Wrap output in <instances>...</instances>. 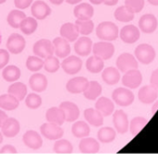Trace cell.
I'll list each match as a JSON object with an SVG mask.
<instances>
[{
	"label": "cell",
	"instance_id": "6da1fadb",
	"mask_svg": "<svg viewBox=\"0 0 158 154\" xmlns=\"http://www.w3.org/2000/svg\"><path fill=\"white\" fill-rule=\"evenodd\" d=\"M96 35L99 39L106 42L115 41L119 35L118 26L111 21L101 22L96 28Z\"/></svg>",
	"mask_w": 158,
	"mask_h": 154
},
{
	"label": "cell",
	"instance_id": "7a4b0ae2",
	"mask_svg": "<svg viewBox=\"0 0 158 154\" xmlns=\"http://www.w3.org/2000/svg\"><path fill=\"white\" fill-rule=\"evenodd\" d=\"M156 50L155 48L148 43H142L135 48L134 56L137 61L144 65L151 64L156 58Z\"/></svg>",
	"mask_w": 158,
	"mask_h": 154
},
{
	"label": "cell",
	"instance_id": "3957f363",
	"mask_svg": "<svg viewBox=\"0 0 158 154\" xmlns=\"http://www.w3.org/2000/svg\"><path fill=\"white\" fill-rule=\"evenodd\" d=\"M112 99L118 105L126 107L133 103L134 94L131 90L120 87L114 90V91L112 92Z\"/></svg>",
	"mask_w": 158,
	"mask_h": 154
},
{
	"label": "cell",
	"instance_id": "277c9868",
	"mask_svg": "<svg viewBox=\"0 0 158 154\" xmlns=\"http://www.w3.org/2000/svg\"><path fill=\"white\" fill-rule=\"evenodd\" d=\"M93 53L103 60H107L113 56L115 53V46L110 42H98L93 45Z\"/></svg>",
	"mask_w": 158,
	"mask_h": 154
},
{
	"label": "cell",
	"instance_id": "5b68a950",
	"mask_svg": "<svg viewBox=\"0 0 158 154\" xmlns=\"http://www.w3.org/2000/svg\"><path fill=\"white\" fill-rule=\"evenodd\" d=\"M117 67L119 71L125 73L131 69H137L138 61L133 55L130 53H123L117 59Z\"/></svg>",
	"mask_w": 158,
	"mask_h": 154
},
{
	"label": "cell",
	"instance_id": "8992f818",
	"mask_svg": "<svg viewBox=\"0 0 158 154\" xmlns=\"http://www.w3.org/2000/svg\"><path fill=\"white\" fill-rule=\"evenodd\" d=\"M33 53L36 56L40 58H46L54 55L55 53L54 44L50 40L41 39L34 43Z\"/></svg>",
	"mask_w": 158,
	"mask_h": 154
},
{
	"label": "cell",
	"instance_id": "52a82bcc",
	"mask_svg": "<svg viewBox=\"0 0 158 154\" xmlns=\"http://www.w3.org/2000/svg\"><path fill=\"white\" fill-rule=\"evenodd\" d=\"M113 124L118 133L126 134L129 131L130 128L128 115L123 110H117L113 114Z\"/></svg>",
	"mask_w": 158,
	"mask_h": 154
},
{
	"label": "cell",
	"instance_id": "ba28073f",
	"mask_svg": "<svg viewBox=\"0 0 158 154\" xmlns=\"http://www.w3.org/2000/svg\"><path fill=\"white\" fill-rule=\"evenodd\" d=\"M143 82V75L141 71L137 69H131L122 77V84L128 89H137Z\"/></svg>",
	"mask_w": 158,
	"mask_h": 154
},
{
	"label": "cell",
	"instance_id": "9c48e42d",
	"mask_svg": "<svg viewBox=\"0 0 158 154\" xmlns=\"http://www.w3.org/2000/svg\"><path fill=\"white\" fill-rule=\"evenodd\" d=\"M41 134L47 140H57L63 137L64 130L60 128V126L52 124V123H45L41 126Z\"/></svg>",
	"mask_w": 158,
	"mask_h": 154
},
{
	"label": "cell",
	"instance_id": "30bf717a",
	"mask_svg": "<svg viewBox=\"0 0 158 154\" xmlns=\"http://www.w3.org/2000/svg\"><path fill=\"white\" fill-rule=\"evenodd\" d=\"M140 30L132 24L124 26L119 31V37L125 43H134L140 39Z\"/></svg>",
	"mask_w": 158,
	"mask_h": 154
},
{
	"label": "cell",
	"instance_id": "8fae6325",
	"mask_svg": "<svg viewBox=\"0 0 158 154\" xmlns=\"http://www.w3.org/2000/svg\"><path fill=\"white\" fill-rule=\"evenodd\" d=\"M25 45H26V42L24 38L19 33L11 34L6 42V47L8 52L14 55H18L21 53L24 50Z\"/></svg>",
	"mask_w": 158,
	"mask_h": 154
},
{
	"label": "cell",
	"instance_id": "7c38bea8",
	"mask_svg": "<svg viewBox=\"0 0 158 154\" xmlns=\"http://www.w3.org/2000/svg\"><path fill=\"white\" fill-rule=\"evenodd\" d=\"M61 67L63 70L69 75H75L81 71L82 67V61L80 57L71 55L63 60Z\"/></svg>",
	"mask_w": 158,
	"mask_h": 154
},
{
	"label": "cell",
	"instance_id": "4fadbf2b",
	"mask_svg": "<svg viewBox=\"0 0 158 154\" xmlns=\"http://www.w3.org/2000/svg\"><path fill=\"white\" fill-rule=\"evenodd\" d=\"M158 20L153 14H145L139 20V28L144 33H153L156 30Z\"/></svg>",
	"mask_w": 158,
	"mask_h": 154
},
{
	"label": "cell",
	"instance_id": "5bb4252c",
	"mask_svg": "<svg viewBox=\"0 0 158 154\" xmlns=\"http://www.w3.org/2000/svg\"><path fill=\"white\" fill-rule=\"evenodd\" d=\"M158 97V91L151 84L141 88L138 93V98L141 103L144 104H151L156 101Z\"/></svg>",
	"mask_w": 158,
	"mask_h": 154
},
{
	"label": "cell",
	"instance_id": "9a60e30c",
	"mask_svg": "<svg viewBox=\"0 0 158 154\" xmlns=\"http://www.w3.org/2000/svg\"><path fill=\"white\" fill-rule=\"evenodd\" d=\"M89 81L84 77H75L69 80V82L66 85V88L69 92L70 93H81L83 92L86 88L88 87Z\"/></svg>",
	"mask_w": 158,
	"mask_h": 154
},
{
	"label": "cell",
	"instance_id": "2e32d148",
	"mask_svg": "<svg viewBox=\"0 0 158 154\" xmlns=\"http://www.w3.org/2000/svg\"><path fill=\"white\" fill-rule=\"evenodd\" d=\"M59 108L62 109V111L64 112L65 119L68 122H74L80 116V109L74 103L63 102L59 105Z\"/></svg>",
	"mask_w": 158,
	"mask_h": 154
},
{
	"label": "cell",
	"instance_id": "e0dca14e",
	"mask_svg": "<svg viewBox=\"0 0 158 154\" xmlns=\"http://www.w3.org/2000/svg\"><path fill=\"white\" fill-rule=\"evenodd\" d=\"M74 50L77 55L81 56H87L93 50V42L90 38L84 36L78 38L74 45Z\"/></svg>",
	"mask_w": 158,
	"mask_h": 154
},
{
	"label": "cell",
	"instance_id": "ac0fdd59",
	"mask_svg": "<svg viewBox=\"0 0 158 154\" xmlns=\"http://www.w3.org/2000/svg\"><path fill=\"white\" fill-rule=\"evenodd\" d=\"M53 44H54V49H55L54 54L57 57L65 58L70 54V45L66 39L62 37L55 38L53 41Z\"/></svg>",
	"mask_w": 158,
	"mask_h": 154
},
{
	"label": "cell",
	"instance_id": "d6986e66",
	"mask_svg": "<svg viewBox=\"0 0 158 154\" xmlns=\"http://www.w3.org/2000/svg\"><path fill=\"white\" fill-rule=\"evenodd\" d=\"M31 14L34 18L44 19L51 14L50 6L42 0H37L31 6Z\"/></svg>",
	"mask_w": 158,
	"mask_h": 154
},
{
	"label": "cell",
	"instance_id": "ffe728a7",
	"mask_svg": "<svg viewBox=\"0 0 158 154\" xmlns=\"http://www.w3.org/2000/svg\"><path fill=\"white\" fill-rule=\"evenodd\" d=\"M23 142L28 148L32 150H38L43 145V140L40 134L34 130H28L23 135Z\"/></svg>",
	"mask_w": 158,
	"mask_h": 154
},
{
	"label": "cell",
	"instance_id": "44dd1931",
	"mask_svg": "<svg viewBox=\"0 0 158 154\" xmlns=\"http://www.w3.org/2000/svg\"><path fill=\"white\" fill-rule=\"evenodd\" d=\"M74 16L77 19L87 20L91 19L94 14V9L92 5L88 3H81L74 8Z\"/></svg>",
	"mask_w": 158,
	"mask_h": 154
},
{
	"label": "cell",
	"instance_id": "7402d4cb",
	"mask_svg": "<svg viewBox=\"0 0 158 154\" xmlns=\"http://www.w3.org/2000/svg\"><path fill=\"white\" fill-rule=\"evenodd\" d=\"M79 30L75 25V23L67 22L64 23L60 28V35L62 38L66 39L68 42H74L79 38Z\"/></svg>",
	"mask_w": 158,
	"mask_h": 154
},
{
	"label": "cell",
	"instance_id": "603a6c76",
	"mask_svg": "<svg viewBox=\"0 0 158 154\" xmlns=\"http://www.w3.org/2000/svg\"><path fill=\"white\" fill-rule=\"evenodd\" d=\"M1 129H2V134L4 136H6V138H13L19 134L20 127L17 119L7 118L3 124V126L1 127Z\"/></svg>",
	"mask_w": 158,
	"mask_h": 154
},
{
	"label": "cell",
	"instance_id": "cb8c5ba5",
	"mask_svg": "<svg viewBox=\"0 0 158 154\" xmlns=\"http://www.w3.org/2000/svg\"><path fill=\"white\" fill-rule=\"evenodd\" d=\"M29 85L32 91L42 92L47 88V79L44 75L41 73H35L30 78Z\"/></svg>",
	"mask_w": 158,
	"mask_h": 154
},
{
	"label": "cell",
	"instance_id": "d4e9b609",
	"mask_svg": "<svg viewBox=\"0 0 158 154\" xmlns=\"http://www.w3.org/2000/svg\"><path fill=\"white\" fill-rule=\"evenodd\" d=\"M79 149L82 153H97L100 150L99 142L93 138H82L79 144Z\"/></svg>",
	"mask_w": 158,
	"mask_h": 154
},
{
	"label": "cell",
	"instance_id": "484cf974",
	"mask_svg": "<svg viewBox=\"0 0 158 154\" xmlns=\"http://www.w3.org/2000/svg\"><path fill=\"white\" fill-rule=\"evenodd\" d=\"M95 109L98 110L104 116H109L113 114L115 105L110 99L106 97H100L95 103Z\"/></svg>",
	"mask_w": 158,
	"mask_h": 154
},
{
	"label": "cell",
	"instance_id": "4316f807",
	"mask_svg": "<svg viewBox=\"0 0 158 154\" xmlns=\"http://www.w3.org/2000/svg\"><path fill=\"white\" fill-rule=\"evenodd\" d=\"M45 117H46V120L49 123L56 124V125H58V126L63 125V123L66 121L65 114L62 111V109H60L59 107L49 108L47 110V112H46Z\"/></svg>",
	"mask_w": 158,
	"mask_h": 154
},
{
	"label": "cell",
	"instance_id": "83f0119b",
	"mask_svg": "<svg viewBox=\"0 0 158 154\" xmlns=\"http://www.w3.org/2000/svg\"><path fill=\"white\" fill-rule=\"evenodd\" d=\"M84 118L94 127H101L104 124V116L94 108H88L84 111Z\"/></svg>",
	"mask_w": 158,
	"mask_h": 154
},
{
	"label": "cell",
	"instance_id": "f1b7e54d",
	"mask_svg": "<svg viewBox=\"0 0 158 154\" xmlns=\"http://www.w3.org/2000/svg\"><path fill=\"white\" fill-rule=\"evenodd\" d=\"M102 79L104 82L108 85H115L120 80V73L119 70L116 67H109L104 69L102 73Z\"/></svg>",
	"mask_w": 158,
	"mask_h": 154
},
{
	"label": "cell",
	"instance_id": "f546056e",
	"mask_svg": "<svg viewBox=\"0 0 158 154\" xmlns=\"http://www.w3.org/2000/svg\"><path fill=\"white\" fill-rule=\"evenodd\" d=\"M102 93V86L97 81H90L88 87L83 91V95L88 100H96Z\"/></svg>",
	"mask_w": 158,
	"mask_h": 154
},
{
	"label": "cell",
	"instance_id": "4dcf8cb0",
	"mask_svg": "<svg viewBox=\"0 0 158 154\" xmlns=\"http://www.w3.org/2000/svg\"><path fill=\"white\" fill-rule=\"evenodd\" d=\"M19 101L13 95L7 93L0 96V108L7 111H12L18 108Z\"/></svg>",
	"mask_w": 158,
	"mask_h": 154
},
{
	"label": "cell",
	"instance_id": "1f68e13d",
	"mask_svg": "<svg viewBox=\"0 0 158 154\" xmlns=\"http://www.w3.org/2000/svg\"><path fill=\"white\" fill-rule=\"evenodd\" d=\"M105 67V63L104 60L96 55H93L91 57H89L86 61V68L88 71H90L91 73H100Z\"/></svg>",
	"mask_w": 158,
	"mask_h": 154
},
{
	"label": "cell",
	"instance_id": "d6a6232c",
	"mask_svg": "<svg viewBox=\"0 0 158 154\" xmlns=\"http://www.w3.org/2000/svg\"><path fill=\"white\" fill-rule=\"evenodd\" d=\"M71 132L72 134L79 139L86 138L90 135L91 129L89 125L84 122V121H78L74 123V125L71 128Z\"/></svg>",
	"mask_w": 158,
	"mask_h": 154
},
{
	"label": "cell",
	"instance_id": "836d02e7",
	"mask_svg": "<svg viewBox=\"0 0 158 154\" xmlns=\"http://www.w3.org/2000/svg\"><path fill=\"white\" fill-rule=\"evenodd\" d=\"M26 18V15L24 12H22V10L20 9H14L11 10L9 12V14L7 15V23L15 29H19V25L21 23V21Z\"/></svg>",
	"mask_w": 158,
	"mask_h": 154
},
{
	"label": "cell",
	"instance_id": "e575fe53",
	"mask_svg": "<svg viewBox=\"0 0 158 154\" xmlns=\"http://www.w3.org/2000/svg\"><path fill=\"white\" fill-rule=\"evenodd\" d=\"M7 92L11 95H13L14 97H16L20 102L26 97L27 87L22 82H15L9 86Z\"/></svg>",
	"mask_w": 158,
	"mask_h": 154
},
{
	"label": "cell",
	"instance_id": "d590c367",
	"mask_svg": "<svg viewBox=\"0 0 158 154\" xmlns=\"http://www.w3.org/2000/svg\"><path fill=\"white\" fill-rule=\"evenodd\" d=\"M97 137L99 141L103 143H110L115 140L117 137V131L113 128L105 127L100 128V130L97 133Z\"/></svg>",
	"mask_w": 158,
	"mask_h": 154
},
{
	"label": "cell",
	"instance_id": "8d00e7d4",
	"mask_svg": "<svg viewBox=\"0 0 158 154\" xmlns=\"http://www.w3.org/2000/svg\"><path fill=\"white\" fill-rule=\"evenodd\" d=\"M3 79L7 82H14L18 80L20 77V69L16 66H7L5 67L2 72Z\"/></svg>",
	"mask_w": 158,
	"mask_h": 154
},
{
	"label": "cell",
	"instance_id": "74e56055",
	"mask_svg": "<svg viewBox=\"0 0 158 154\" xmlns=\"http://www.w3.org/2000/svg\"><path fill=\"white\" fill-rule=\"evenodd\" d=\"M37 27H38L37 20H36V18H34L32 17H26L21 21V23L19 25L20 30L26 35L32 34L36 30Z\"/></svg>",
	"mask_w": 158,
	"mask_h": 154
},
{
	"label": "cell",
	"instance_id": "f35d334b",
	"mask_svg": "<svg viewBox=\"0 0 158 154\" xmlns=\"http://www.w3.org/2000/svg\"><path fill=\"white\" fill-rule=\"evenodd\" d=\"M115 18L120 22H130L134 18V13L128 9L125 6H121L118 7L114 13Z\"/></svg>",
	"mask_w": 158,
	"mask_h": 154
},
{
	"label": "cell",
	"instance_id": "ab89813d",
	"mask_svg": "<svg viewBox=\"0 0 158 154\" xmlns=\"http://www.w3.org/2000/svg\"><path fill=\"white\" fill-rule=\"evenodd\" d=\"M147 124H148V120L145 117L137 116L131 119L129 129L133 136H136L142 131L143 128H144V127H146Z\"/></svg>",
	"mask_w": 158,
	"mask_h": 154
},
{
	"label": "cell",
	"instance_id": "60d3db41",
	"mask_svg": "<svg viewBox=\"0 0 158 154\" xmlns=\"http://www.w3.org/2000/svg\"><path fill=\"white\" fill-rule=\"evenodd\" d=\"M54 152L60 154L71 153L73 152V146L69 140L59 139L54 145Z\"/></svg>",
	"mask_w": 158,
	"mask_h": 154
},
{
	"label": "cell",
	"instance_id": "b9f144b4",
	"mask_svg": "<svg viewBox=\"0 0 158 154\" xmlns=\"http://www.w3.org/2000/svg\"><path fill=\"white\" fill-rule=\"evenodd\" d=\"M75 25L79 30V32L82 35H89L90 33L93 32L94 24L93 20L87 19V20H81V19H77L75 22Z\"/></svg>",
	"mask_w": 158,
	"mask_h": 154
},
{
	"label": "cell",
	"instance_id": "7bdbcfd3",
	"mask_svg": "<svg viewBox=\"0 0 158 154\" xmlns=\"http://www.w3.org/2000/svg\"><path fill=\"white\" fill-rule=\"evenodd\" d=\"M26 67L30 71L36 72L44 67V61L38 56H29L26 61Z\"/></svg>",
	"mask_w": 158,
	"mask_h": 154
},
{
	"label": "cell",
	"instance_id": "ee69618b",
	"mask_svg": "<svg viewBox=\"0 0 158 154\" xmlns=\"http://www.w3.org/2000/svg\"><path fill=\"white\" fill-rule=\"evenodd\" d=\"M44 67L47 72L55 73L59 69V67H60L59 60L57 59V57L50 55V56L46 57L45 60L44 61Z\"/></svg>",
	"mask_w": 158,
	"mask_h": 154
},
{
	"label": "cell",
	"instance_id": "f6af8a7d",
	"mask_svg": "<svg viewBox=\"0 0 158 154\" xmlns=\"http://www.w3.org/2000/svg\"><path fill=\"white\" fill-rule=\"evenodd\" d=\"M124 6L134 14L139 13L144 6V0H125Z\"/></svg>",
	"mask_w": 158,
	"mask_h": 154
},
{
	"label": "cell",
	"instance_id": "bcb514c9",
	"mask_svg": "<svg viewBox=\"0 0 158 154\" xmlns=\"http://www.w3.org/2000/svg\"><path fill=\"white\" fill-rule=\"evenodd\" d=\"M26 105L30 109H37L42 104V98L36 93H30L26 97Z\"/></svg>",
	"mask_w": 158,
	"mask_h": 154
},
{
	"label": "cell",
	"instance_id": "7dc6e473",
	"mask_svg": "<svg viewBox=\"0 0 158 154\" xmlns=\"http://www.w3.org/2000/svg\"><path fill=\"white\" fill-rule=\"evenodd\" d=\"M9 61V53L5 49H0V69L4 68Z\"/></svg>",
	"mask_w": 158,
	"mask_h": 154
},
{
	"label": "cell",
	"instance_id": "c3c4849f",
	"mask_svg": "<svg viewBox=\"0 0 158 154\" xmlns=\"http://www.w3.org/2000/svg\"><path fill=\"white\" fill-rule=\"evenodd\" d=\"M32 0H14L15 6L19 9H25L31 4Z\"/></svg>",
	"mask_w": 158,
	"mask_h": 154
},
{
	"label": "cell",
	"instance_id": "681fc988",
	"mask_svg": "<svg viewBox=\"0 0 158 154\" xmlns=\"http://www.w3.org/2000/svg\"><path fill=\"white\" fill-rule=\"evenodd\" d=\"M150 83L158 91V68L153 71L150 78Z\"/></svg>",
	"mask_w": 158,
	"mask_h": 154
},
{
	"label": "cell",
	"instance_id": "f907efd6",
	"mask_svg": "<svg viewBox=\"0 0 158 154\" xmlns=\"http://www.w3.org/2000/svg\"><path fill=\"white\" fill-rule=\"evenodd\" d=\"M16 152H17V150L12 145H6L0 150V153L1 154H14Z\"/></svg>",
	"mask_w": 158,
	"mask_h": 154
},
{
	"label": "cell",
	"instance_id": "816d5d0a",
	"mask_svg": "<svg viewBox=\"0 0 158 154\" xmlns=\"http://www.w3.org/2000/svg\"><path fill=\"white\" fill-rule=\"evenodd\" d=\"M7 118H8V117H7V115H6L3 110L0 109V128L3 126V124L5 123V121H6Z\"/></svg>",
	"mask_w": 158,
	"mask_h": 154
},
{
	"label": "cell",
	"instance_id": "f5cc1de1",
	"mask_svg": "<svg viewBox=\"0 0 158 154\" xmlns=\"http://www.w3.org/2000/svg\"><path fill=\"white\" fill-rule=\"evenodd\" d=\"M118 2V0H105L104 4L106 5V6H115L117 5Z\"/></svg>",
	"mask_w": 158,
	"mask_h": 154
},
{
	"label": "cell",
	"instance_id": "db71d44e",
	"mask_svg": "<svg viewBox=\"0 0 158 154\" xmlns=\"http://www.w3.org/2000/svg\"><path fill=\"white\" fill-rule=\"evenodd\" d=\"M157 110H158V101H156V102L153 104V107H152V113H153V114H156Z\"/></svg>",
	"mask_w": 158,
	"mask_h": 154
},
{
	"label": "cell",
	"instance_id": "11a10c76",
	"mask_svg": "<svg viewBox=\"0 0 158 154\" xmlns=\"http://www.w3.org/2000/svg\"><path fill=\"white\" fill-rule=\"evenodd\" d=\"M67 3H69V4H70V5H74V4H78V3H80L81 1H82V0H65Z\"/></svg>",
	"mask_w": 158,
	"mask_h": 154
},
{
	"label": "cell",
	"instance_id": "9f6ffc18",
	"mask_svg": "<svg viewBox=\"0 0 158 154\" xmlns=\"http://www.w3.org/2000/svg\"><path fill=\"white\" fill-rule=\"evenodd\" d=\"M51 3H53L54 5H60V4H62L65 0H49Z\"/></svg>",
	"mask_w": 158,
	"mask_h": 154
},
{
	"label": "cell",
	"instance_id": "6f0895ef",
	"mask_svg": "<svg viewBox=\"0 0 158 154\" xmlns=\"http://www.w3.org/2000/svg\"><path fill=\"white\" fill-rule=\"evenodd\" d=\"M90 1H91V3H93L94 5H100L105 2V0H90Z\"/></svg>",
	"mask_w": 158,
	"mask_h": 154
},
{
	"label": "cell",
	"instance_id": "680465c9",
	"mask_svg": "<svg viewBox=\"0 0 158 154\" xmlns=\"http://www.w3.org/2000/svg\"><path fill=\"white\" fill-rule=\"evenodd\" d=\"M151 5H153V6H158V0H147Z\"/></svg>",
	"mask_w": 158,
	"mask_h": 154
},
{
	"label": "cell",
	"instance_id": "91938a15",
	"mask_svg": "<svg viewBox=\"0 0 158 154\" xmlns=\"http://www.w3.org/2000/svg\"><path fill=\"white\" fill-rule=\"evenodd\" d=\"M3 141V134H2V131L0 132V143H2Z\"/></svg>",
	"mask_w": 158,
	"mask_h": 154
},
{
	"label": "cell",
	"instance_id": "94428289",
	"mask_svg": "<svg viewBox=\"0 0 158 154\" xmlns=\"http://www.w3.org/2000/svg\"><path fill=\"white\" fill-rule=\"evenodd\" d=\"M6 0H0V4H3V3H5Z\"/></svg>",
	"mask_w": 158,
	"mask_h": 154
},
{
	"label": "cell",
	"instance_id": "6125c7cd",
	"mask_svg": "<svg viewBox=\"0 0 158 154\" xmlns=\"http://www.w3.org/2000/svg\"><path fill=\"white\" fill-rule=\"evenodd\" d=\"M0 44H1V33H0Z\"/></svg>",
	"mask_w": 158,
	"mask_h": 154
}]
</instances>
